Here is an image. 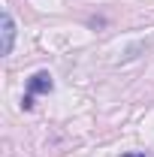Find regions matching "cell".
<instances>
[{
    "instance_id": "2",
    "label": "cell",
    "mask_w": 154,
    "mask_h": 157,
    "mask_svg": "<svg viewBox=\"0 0 154 157\" xmlns=\"http://www.w3.org/2000/svg\"><path fill=\"white\" fill-rule=\"evenodd\" d=\"M52 88H55V82H52V76H48L45 70L33 73V76H30V82H27V94H48Z\"/></svg>"
},
{
    "instance_id": "3",
    "label": "cell",
    "mask_w": 154,
    "mask_h": 157,
    "mask_svg": "<svg viewBox=\"0 0 154 157\" xmlns=\"http://www.w3.org/2000/svg\"><path fill=\"white\" fill-rule=\"evenodd\" d=\"M121 157H148V154H121Z\"/></svg>"
},
{
    "instance_id": "1",
    "label": "cell",
    "mask_w": 154,
    "mask_h": 157,
    "mask_svg": "<svg viewBox=\"0 0 154 157\" xmlns=\"http://www.w3.org/2000/svg\"><path fill=\"white\" fill-rule=\"evenodd\" d=\"M0 36H3V42H0V55H9V52H12V42H15V21H12L9 12H3V21H0Z\"/></svg>"
}]
</instances>
